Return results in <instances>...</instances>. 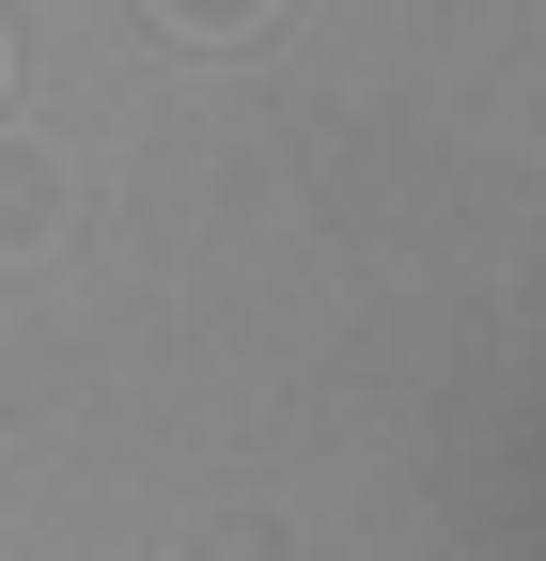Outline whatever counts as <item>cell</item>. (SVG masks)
<instances>
[{"mask_svg": "<svg viewBox=\"0 0 546 561\" xmlns=\"http://www.w3.org/2000/svg\"><path fill=\"white\" fill-rule=\"evenodd\" d=\"M47 234H62V172L32 140H0V250H47Z\"/></svg>", "mask_w": 546, "mask_h": 561, "instance_id": "6da1fadb", "label": "cell"}, {"mask_svg": "<svg viewBox=\"0 0 546 561\" xmlns=\"http://www.w3.org/2000/svg\"><path fill=\"white\" fill-rule=\"evenodd\" d=\"M282 0H157V32H187V47H250Z\"/></svg>", "mask_w": 546, "mask_h": 561, "instance_id": "7a4b0ae2", "label": "cell"}]
</instances>
